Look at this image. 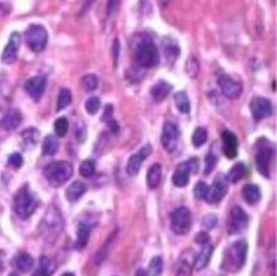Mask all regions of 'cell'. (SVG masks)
Masks as SVG:
<instances>
[{
	"mask_svg": "<svg viewBox=\"0 0 277 276\" xmlns=\"http://www.w3.org/2000/svg\"><path fill=\"white\" fill-rule=\"evenodd\" d=\"M64 229V218L61 211L55 206H50L39 224V235L43 242L53 245L60 238Z\"/></svg>",
	"mask_w": 277,
	"mask_h": 276,
	"instance_id": "1",
	"label": "cell"
},
{
	"mask_svg": "<svg viewBox=\"0 0 277 276\" xmlns=\"http://www.w3.org/2000/svg\"><path fill=\"white\" fill-rule=\"evenodd\" d=\"M133 50L137 63L146 68H153L160 61V53L155 43L147 35H136L133 39Z\"/></svg>",
	"mask_w": 277,
	"mask_h": 276,
	"instance_id": "2",
	"label": "cell"
},
{
	"mask_svg": "<svg viewBox=\"0 0 277 276\" xmlns=\"http://www.w3.org/2000/svg\"><path fill=\"white\" fill-rule=\"evenodd\" d=\"M37 206H39V199L33 192L29 190L28 185H24L19 189L14 197V211L19 218H24V220L29 218L36 211Z\"/></svg>",
	"mask_w": 277,
	"mask_h": 276,
	"instance_id": "3",
	"label": "cell"
},
{
	"mask_svg": "<svg viewBox=\"0 0 277 276\" xmlns=\"http://www.w3.org/2000/svg\"><path fill=\"white\" fill-rule=\"evenodd\" d=\"M247 251H248V245L246 240H237L233 245L228 247L225 253V263L223 268L228 270L229 272H237L246 265Z\"/></svg>",
	"mask_w": 277,
	"mask_h": 276,
	"instance_id": "4",
	"label": "cell"
},
{
	"mask_svg": "<svg viewBox=\"0 0 277 276\" xmlns=\"http://www.w3.org/2000/svg\"><path fill=\"white\" fill-rule=\"evenodd\" d=\"M74 168L68 161H55L44 168V176L51 186H61L71 179Z\"/></svg>",
	"mask_w": 277,
	"mask_h": 276,
	"instance_id": "5",
	"label": "cell"
},
{
	"mask_svg": "<svg viewBox=\"0 0 277 276\" xmlns=\"http://www.w3.org/2000/svg\"><path fill=\"white\" fill-rule=\"evenodd\" d=\"M272 158H273V146L266 139L258 140L257 150H255V163H257L259 174L262 176L269 178Z\"/></svg>",
	"mask_w": 277,
	"mask_h": 276,
	"instance_id": "6",
	"label": "cell"
},
{
	"mask_svg": "<svg viewBox=\"0 0 277 276\" xmlns=\"http://www.w3.org/2000/svg\"><path fill=\"white\" fill-rule=\"evenodd\" d=\"M47 31L42 25H31L25 32V42L28 47L35 53H40L47 46Z\"/></svg>",
	"mask_w": 277,
	"mask_h": 276,
	"instance_id": "7",
	"label": "cell"
},
{
	"mask_svg": "<svg viewBox=\"0 0 277 276\" xmlns=\"http://www.w3.org/2000/svg\"><path fill=\"white\" fill-rule=\"evenodd\" d=\"M191 226V213L189 208L178 207L171 215V228L176 235L189 233Z\"/></svg>",
	"mask_w": 277,
	"mask_h": 276,
	"instance_id": "8",
	"label": "cell"
},
{
	"mask_svg": "<svg viewBox=\"0 0 277 276\" xmlns=\"http://www.w3.org/2000/svg\"><path fill=\"white\" fill-rule=\"evenodd\" d=\"M248 222H250L248 214L239 206H234L229 215L228 232L230 235H237V233L243 232L248 226Z\"/></svg>",
	"mask_w": 277,
	"mask_h": 276,
	"instance_id": "9",
	"label": "cell"
},
{
	"mask_svg": "<svg viewBox=\"0 0 277 276\" xmlns=\"http://www.w3.org/2000/svg\"><path fill=\"white\" fill-rule=\"evenodd\" d=\"M228 189H229L228 176L223 175V174H219V175L215 178L212 188L208 189V195H207V197H205V200L208 201L210 204H218V203L225 197L226 192H228Z\"/></svg>",
	"mask_w": 277,
	"mask_h": 276,
	"instance_id": "10",
	"label": "cell"
},
{
	"mask_svg": "<svg viewBox=\"0 0 277 276\" xmlns=\"http://www.w3.org/2000/svg\"><path fill=\"white\" fill-rule=\"evenodd\" d=\"M161 145L168 153H175L179 145V131L172 122H166L161 135Z\"/></svg>",
	"mask_w": 277,
	"mask_h": 276,
	"instance_id": "11",
	"label": "cell"
},
{
	"mask_svg": "<svg viewBox=\"0 0 277 276\" xmlns=\"http://www.w3.org/2000/svg\"><path fill=\"white\" fill-rule=\"evenodd\" d=\"M218 83H219V88L223 96H226L228 99H239L243 93V86L240 83L226 74H222L218 78Z\"/></svg>",
	"mask_w": 277,
	"mask_h": 276,
	"instance_id": "12",
	"label": "cell"
},
{
	"mask_svg": "<svg viewBox=\"0 0 277 276\" xmlns=\"http://www.w3.org/2000/svg\"><path fill=\"white\" fill-rule=\"evenodd\" d=\"M251 113H253V117L257 121H261V119L268 118L271 117L272 113H273V106H272V101L269 99H265V97H261V96H257L251 100Z\"/></svg>",
	"mask_w": 277,
	"mask_h": 276,
	"instance_id": "13",
	"label": "cell"
},
{
	"mask_svg": "<svg viewBox=\"0 0 277 276\" xmlns=\"http://www.w3.org/2000/svg\"><path fill=\"white\" fill-rule=\"evenodd\" d=\"M151 153V146H144L140 149L139 153L133 154L132 157L129 158L128 161V167H126V171L130 176H136L139 174V171L142 168V164L144 161V158H147Z\"/></svg>",
	"mask_w": 277,
	"mask_h": 276,
	"instance_id": "14",
	"label": "cell"
},
{
	"mask_svg": "<svg viewBox=\"0 0 277 276\" xmlns=\"http://www.w3.org/2000/svg\"><path fill=\"white\" fill-rule=\"evenodd\" d=\"M19 43H21V36L17 32H12L8 39V43L6 44L3 54H1V61L6 64L12 63L17 58V53H18Z\"/></svg>",
	"mask_w": 277,
	"mask_h": 276,
	"instance_id": "15",
	"label": "cell"
},
{
	"mask_svg": "<svg viewBox=\"0 0 277 276\" xmlns=\"http://www.w3.org/2000/svg\"><path fill=\"white\" fill-rule=\"evenodd\" d=\"M25 90L33 99H40L46 90V79L43 76H32L25 82Z\"/></svg>",
	"mask_w": 277,
	"mask_h": 276,
	"instance_id": "16",
	"label": "cell"
},
{
	"mask_svg": "<svg viewBox=\"0 0 277 276\" xmlns=\"http://www.w3.org/2000/svg\"><path fill=\"white\" fill-rule=\"evenodd\" d=\"M222 142H223V153L228 158H234L239 153V142L236 135L230 131H225L222 133Z\"/></svg>",
	"mask_w": 277,
	"mask_h": 276,
	"instance_id": "17",
	"label": "cell"
},
{
	"mask_svg": "<svg viewBox=\"0 0 277 276\" xmlns=\"http://www.w3.org/2000/svg\"><path fill=\"white\" fill-rule=\"evenodd\" d=\"M21 113H19L18 110H10V111H7L4 114V117L1 118L0 121V126L4 129V131H14V129H17L21 124Z\"/></svg>",
	"mask_w": 277,
	"mask_h": 276,
	"instance_id": "18",
	"label": "cell"
},
{
	"mask_svg": "<svg viewBox=\"0 0 277 276\" xmlns=\"http://www.w3.org/2000/svg\"><path fill=\"white\" fill-rule=\"evenodd\" d=\"M171 92H172V85L166 81H158L155 85L151 86V90H150L151 97L158 103L165 100L166 97L171 94Z\"/></svg>",
	"mask_w": 277,
	"mask_h": 276,
	"instance_id": "19",
	"label": "cell"
},
{
	"mask_svg": "<svg viewBox=\"0 0 277 276\" xmlns=\"http://www.w3.org/2000/svg\"><path fill=\"white\" fill-rule=\"evenodd\" d=\"M90 231H92V225L89 222H85V221L79 222L78 231H76V243H75V247L78 250H82L86 247L89 236H90Z\"/></svg>",
	"mask_w": 277,
	"mask_h": 276,
	"instance_id": "20",
	"label": "cell"
},
{
	"mask_svg": "<svg viewBox=\"0 0 277 276\" xmlns=\"http://www.w3.org/2000/svg\"><path fill=\"white\" fill-rule=\"evenodd\" d=\"M39 136L40 133L35 128H29V129H25L21 133V146L26 149V150H31L32 147H35L39 142Z\"/></svg>",
	"mask_w": 277,
	"mask_h": 276,
	"instance_id": "21",
	"label": "cell"
},
{
	"mask_svg": "<svg viewBox=\"0 0 277 276\" xmlns=\"http://www.w3.org/2000/svg\"><path fill=\"white\" fill-rule=\"evenodd\" d=\"M212 253H214V247H212L210 243L204 246L203 250L198 253L197 257L194 258V270H197V271L204 270V268L208 265V263H210Z\"/></svg>",
	"mask_w": 277,
	"mask_h": 276,
	"instance_id": "22",
	"label": "cell"
},
{
	"mask_svg": "<svg viewBox=\"0 0 277 276\" xmlns=\"http://www.w3.org/2000/svg\"><path fill=\"white\" fill-rule=\"evenodd\" d=\"M85 192H86L85 183L76 181V182L71 183V185L68 186L67 192H65V197H67L68 201L74 203V201L79 200L80 197L85 195Z\"/></svg>",
	"mask_w": 277,
	"mask_h": 276,
	"instance_id": "23",
	"label": "cell"
},
{
	"mask_svg": "<svg viewBox=\"0 0 277 276\" xmlns=\"http://www.w3.org/2000/svg\"><path fill=\"white\" fill-rule=\"evenodd\" d=\"M243 199L248 203V204H257L261 200V189L257 185L248 183L243 188Z\"/></svg>",
	"mask_w": 277,
	"mask_h": 276,
	"instance_id": "24",
	"label": "cell"
},
{
	"mask_svg": "<svg viewBox=\"0 0 277 276\" xmlns=\"http://www.w3.org/2000/svg\"><path fill=\"white\" fill-rule=\"evenodd\" d=\"M14 264L21 272H29L33 268V258L28 253H18L14 258Z\"/></svg>",
	"mask_w": 277,
	"mask_h": 276,
	"instance_id": "25",
	"label": "cell"
},
{
	"mask_svg": "<svg viewBox=\"0 0 277 276\" xmlns=\"http://www.w3.org/2000/svg\"><path fill=\"white\" fill-rule=\"evenodd\" d=\"M162 179V168L160 164H154L150 167V170L147 172V185L150 189L158 188V185L161 183Z\"/></svg>",
	"mask_w": 277,
	"mask_h": 276,
	"instance_id": "26",
	"label": "cell"
},
{
	"mask_svg": "<svg viewBox=\"0 0 277 276\" xmlns=\"http://www.w3.org/2000/svg\"><path fill=\"white\" fill-rule=\"evenodd\" d=\"M55 270L54 263L49 257H42L33 276H51Z\"/></svg>",
	"mask_w": 277,
	"mask_h": 276,
	"instance_id": "27",
	"label": "cell"
},
{
	"mask_svg": "<svg viewBox=\"0 0 277 276\" xmlns=\"http://www.w3.org/2000/svg\"><path fill=\"white\" fill-rule=\"evenodd\" d=\"M162 44H164V51H165L166 58H169L171 61L178 58L179 54H180V47L172 38H165Z\"/></svg>",
	"mask_w": 277,
	"mask_h": 276,
	"instance_id": "28",
	"label": "cell"
},
{
	"mask_svg": "<svg viewBox=\"0 0 277 276\" xmlns=\"http://www.w3.org/2000/svg\"><path fill=\"white\" fill-rule=\"evenodd\" d=\"M58 146H60V143H58V139H55V136H53V135L46 136L43 140V146H42L43 154L44 156H53L58 150Z\"/></svg>",
	"mask_w": 277,
	"mask_h": 276,
	"instance_id": "29",
	"label": "cell"
},
{
	"mask_svg": "<svg viewBox=\"0 0 277 276\" xmlns=\"http://www.w3.org/2000/svg\"><path fill=\"white\" fill-rule=\"evenodd\" d=\"M189 179H190V172H187L185 168H182V167H179L176 172L173 174L172 176V182L175 186H178V188H185L187 186V183H189Z\"/></svg>",
	"mask_w": 277,
	"mask_h": 276,
	"instance_id": "30",
	"label": "cell"
},
{
	"mask_svg": "<svg viewBox=\"0 0 277 276\" xmlns=\"http://www.w3.org/2000/svg\"><path fill=\"white\" fill-rule=\"evenodd\" d=\"M247 172V168L246 165L243 163H237L236 165H233L232 168H230V171H229V181L233 183H237L239 181H241L243 179V176L246 175Z\"/></svg>",
	"mask_w": 277,
	"mask_h": 276,
	"instance_id": "31",
	"label": "cell"
},
{
	"mask_svg": "<svg viewBox=\"0 0 277 276\" xmlns=\"http://www.w3.org/2000/svg\"><path fill=\"white\" fill-rule=\"evenodd\" d=\"M175 104H176V108H178L180 113H190V100L186 96L185 92H179V93L175 94Z\"/></svg>",
	"mask_w": 277,
	"mask_h": 276,
	"instance_id": "32",
	"label": "cell"
},
{
	"mask_svg": "<svg viewBox=\"0 0 277 276\" xmlns=\"http://www.w3.org/2000/svg\"><path fill=\"white\" fill-rule=\"evenodd\" d=\"M72 101V96H71V90L69 89H61L58 93V99H57V111H61L65 107H68Z\"/></svg>",
	"mask_w": 277,
	"mask_h": 276,
	"instance_id": "33",
	"label": "cell"
},
{
	"mask_svg": "<svg viewBox=\"0 0 277 276\" xmlns=\"http://www.w3.org/2000/svg\"><path fill=\"white\" fill-rule=\"evenodd\" d=\"M162 268H164L162 258L154 257L153 260H151L150 265H148V271H147L148 276H161V274H162Z\"/></svg>",
	"mask_w": 277,
	"mask_h": 276,
	"instance_id": "34",
	"label": "cell"
},
{
	"mask_svg": "<svg viewBox=\"0 0 277 276\" xmlns=\"http://www.w3.org/2000/svg\"><path fill=\"white\" fill-rule=\"evenodd\" d=\"M69 131V124H68V119L61 117V118H58L57 121L54 122V132L57 136H60V138H64L65 135L68 133Z\"/></svg>",
	"mask_w": 277,
	"mask_h": 276,
	"instance_id": "35",
	"label": "cell"
},
{
	"mask_svg": "<svg viewBox=\"0 0 277 276\" xmlns=\"http://www.w3.org/2000/svg\"><path fill=\"white\" fill-rule=\"evenodd\" d=\"M207 139H208V135H207V131L204 128H197L194 131V133H193V136H191L193 145L196 146V147H201L203 145H205Z\"/></svg>",
	"mask_w": 277,
	"mask_h": 276,
	"instance_id": "36",
	"label": "cell"
},
{
	"mask_svg": "<svg viewBox=\"0 0 277 276\" xmlns=\"http://www.w3.org/2000/svg\"><path fill=\"white\" fill-rule=\"evenodd\" d=\"M80 83H82V86H83V89H85L86 92H93L94 89L97 88L99 81H97V76L96 75H93V74H87V75H85L83 78H82Z\"/></svg>",
	"mask_w": 277,
	"mask_h": 276,
	"instance_id": "37",
	"label": "cell"
},
{
	"mask_svg": "<svg viewBox=\"0 0 277 276\" xmlns=\"http://www.w3.org/2000/svg\"><path fill=\"white\" fill-rule=\"evenodd\" d=\"M94 171H96V167H94V163H93L92 160H86V161H83V163L80 164L79 172L82 176L90 178L94 174Z\"/></svg>",
	"mask_w": 277,
	"mask_h": 276,
	"instance_id": "38",
	"label": "cell"
},
{
	"mask_svg": "<svg viewBox=\"0 0 277 276\" xmlns=\"http://www.w3.org/2000/svg\"><path fill=\"white\" fill-rule=\"evenodd\" d=\"M85 108L90 115H94L100 110V99L99 97H89L85 103Z\"/></svg>",
	"mask_w": 277,
	"mask_h": 276,
	"instance_id": "39",
	"label": "cell"
},
{
	"mask_svg": "<svg viewBox=\"0 0 277 276\" xmlns=\"http://www.w3.org/2000/svg\"><path fill=\"white\" fill-rule=\"evenodd\" d=\"M208 185L205 182H198L196 186H194V196H196V199L198 200H204L207 195H208Z\"/></svg>",
	"mask_w": 277,
	"mask_h": 276,
	"instance_id": "40",
	"label": "cell"
},
{
	"mask_svg": "<svg viewBox=\"0 0 277 276\" xmlns=\"http://www.w3.org/2000/svg\"><path fill=\"white\" fill-rule=\"evenodd\" d=\"M176 276H191V264L189 263V260H185V258L180 260Z\"/></svg>",
	"mask_w": 277,
	"mask_h": 276,
	"instance_id": "41",
	"label": "cell"
},
{
	"mask_svg": "<svg viewBox=\"0 0 277 276\" xmlns=\"http://www.w3.org/2000/svg\"><path fill=\"white\" fill-rule=\"evenodd\" d=\"M121 0H107V17H114L119 11Z\"/></svg>",
	"mask_w": 277,
	"mask_h": 276,
	"instance_id": "42",
	"label": "cell"
},
{
	"mask_svg": "<svg viewBox=\"0 0 277 276\" xmlns=\"http://www.w3.org/2000/svg\"><path fill=\"white\" fill-rule=\"evenodd\" d=\"M186 71H187V75H190L191 78H196L200 71V67H198V63L196 58H191L189 63L186 64Z\"/></svg>",
	"mask_w": 277,
	"mask_h": 276,
	"instance_id": "43",
	"label": "cell"
},
{
	"mask_svg": "<svg viewBox=\"0 0 277 276\" xmlns=\"http://www.w3.org/2000/svg\"><path fill=\"white\" fill-rule=\"evenodd\" d=\"M216 157L212 154V153H210L208 156H207V158H205V170H204V174H210L211 171L215 168L216 165Z\"/></svg>",
	"mask_w": 277,
	"mask_h": 276,
	"instance_id": "44",
	"label": "cell"
},
{
	"mask_svg": "<svg viewBox=\"0 0 277 276\" xmlns=\"http://www.w3.org/2000/svg\"><path fill=\"white\" fill-rule=\"evenodd\" d=\"M22 163H24V160H22V156L19 153H14V154H11L8 157V164L11 167H14V168H19L22 165Z\"/></svg>",
	"mask_w": 277,
	"mask_h": 276,
	"instance_id": "45",
	"label": "cell"
},
{
	"mask_svg": "<svg viewBox=\"0 0 277 276\" xmlns=\"http://www.w3.org/2000/svg\"><path fill=\"white\" fill-rule=\"evenodd\" d=\"M218 224V218H216V215H207L205 218H204V226L207 228V229H214Z\"/></svg>",
	"mask_w": 277,
	"mask_h": 276,
	"instance_id": "46",
	"label": "cell"
},
{
	"mask_svg": "<svg viewBox=\"0 0 277 276\" xmlns=\"http://www.w3.org/2000/svg\"><path fill=\"white\" fill-rule=\"evenodd\" d=\"M196 243H198V245H208L210 243V236H208V233L205 232H200L196 236Z\"/></svg>",
	"mask_w": 277,
	"mask_h": 276,
	"instance_id": "47",
	"label": "cell"
},
{
	"mask_svg": "<svg viewBox=\"0 0 277 276\" xmlns=\"http://www.w3.org/2000/svg\"><path fill=\"white\" fill-rule=\"evenodd\" d=\"M112 56H114V63L117 65L118 56H119V40L118 39H115L114 44H112Z\"/></svg>",
	"mask_w": 277,
	"mask_h": 276,
	"instance_id": "48",
	"label": "cell"
},
{
	"mask_svg": "<svg viewBox=\"0 0 277 276\" xmlns=\"http://www.w3.org/2000/svg\"><path fill=\"white\" fill-rule=\"evenodd\" d=\"M93 1H94V0H85V1H83V8H82V13H85L87 8H90Z\"/></svg>",
	"mask_w": 277,
	"mask_h": 276,
	"instance_id": "49",
	"label": "cell"
},
{
	"mask_svg": "<svg viewBox=\"0 0 277 276\" xmlns=\"http://www.w3.org/2000/svg\"><path fill=\"white\" fill-rule=\"evenodd\" d=\"M135 276H148V274H147V271L137 270V271H136V275Z\"/></svg>",
	"mask_w": 277,
	"mask_h": 276,
	"instance_id": "50",
	"label": "cell"
},
{
	"mask_svg": "<svg viewBox=\"0 0 277 276\" xmlns=\"http://www.w3.org/2000/svg\"><path fill=\"white\" fill-rule=\"evenodd\" d=\"M3 7H4V4H3V3H0V14H6L7 11H4V10H3Z\"/></svg>",
	"mask_w": 277,
	"mask_h": 276,
	"instance_id": "51",
	"label": "cell"
},
{
	"mask_svg": "<svg viewBox=\"0 0 277 276\" xmlns=\"http://www.w3.org/2000/svg\"><path fill=\"white\" fill-rule=\"evenodd\" d=\"M61 276H75L72 272H65V274H62Z\"/></svg>",
	"mask_w": 277,
	"mask_h": 276,
	"instance_id": "52",
	"label": "cell"
},
{
	"mask_svg": "<svg viewBox=\"0 0 277 276\" xmlns=\"http://www.w3.org/2000/svg\"><path fill=\"white\" fill-rule=\"evenodd\" d=\"M8 276H18V274H15V272H12V274H10Z\"/></svg>",
	"mask_w": 277,
	"mask_h": 276,
	"instance_id": "53",
	"label": "cell"
},
{
	"mask_svg": "<svg viewBox=\"0 0 277 276\" xmlns=\"http://www.w3.org/2000/svg\"><path fill=\"white\" fill-rule=\"evenodd\" d=\"M1 267H3V263H1V258H0V270H1Z\"/></svg>",
	"mask_w": 277,
	"mask_h": 276,
	"instance_id": "54",
	"label": "cell"
}]
</instances>
